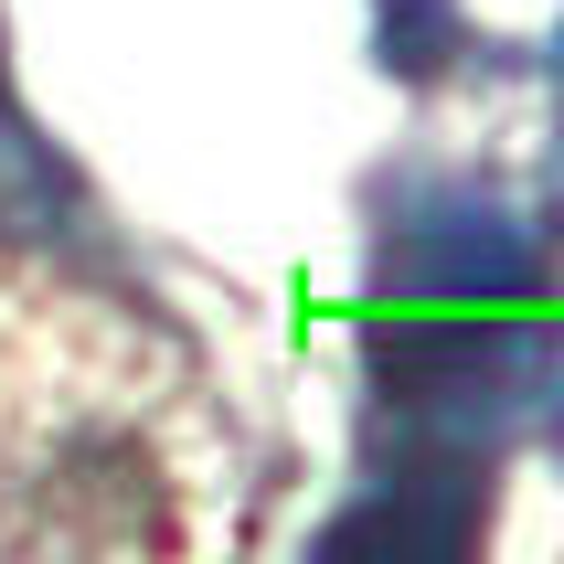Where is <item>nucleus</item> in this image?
I'll return each mask as SVG.
<instances>
[{"label":"nucleus","mask_w":564,"mask_h":564,"mask_svg":"<svg viewBox=\"0 0 564 564\" xmlns=\"http://www.w3.org/2000/svg\"><path fill=\"white\" fill-rule=\"evenodd\" d=\"M373 299L383 310H522L543 299V246L511 203L469 182H426L383 214Z\"/></svg>","instance_id":"1"},{"label":"nucleus","mask_w":564,"mask_h":564,"mask_svg":"<svg viewBox=\"0 0 564 564\" xmlns=\"http://www.w3.org/2000/svg\"><path fill=\"white\" fill-rule=\"evenodd\" d=\"M447 54H458V11H447V0H383V64L437 75Z\"/></svg>","instance_id":"2"},{"label":"nucleus","mask_w":564,"mask_h":564,"mask_svg":"<svg viewBox=\"0 0 564 564\" xmlns=\"http://www.w3.org/2000/svg\"><path fill=\"white\" fill-rule=\"evenodd\" d=\"M554 160H564V32H554Z\"/></svg>","instance_id":"3"},{"label":"nucleus","mask_w":564,"mask_h":564,"mask_svg":"<svg viewBox=\"0 0 564 564\" xmlns=\"http://www.w3.org/2000/svg\"><path fill=\"white\" fill-rule=\"evenodd\" d=\"M554 447H564V394H554Z\"/></svg>","instance_id":"4"}]
</instances>
